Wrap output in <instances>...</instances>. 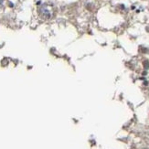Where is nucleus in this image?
I'll return each instance as SVG.
<instances>
[{
  "label": "nucleus",
  "mask_w": 149,
  "mask_h": 149,
  "mask_svg": "<svg viewBox=\"0 0 149 149\" xmlns=\"http://www.w3.org/2000/svg\"><path fill=\"white\" fill-rule=\"evenodd\" d=\"M40 16L45 18V19H48L51 17V10L49 9V8L48 6L44 5L42 6L40 9Z\"/></svg>",
  "instance_id": "obj_1"
},
{
  "label": "nucleus",
  "mask_w": 149,
  "mask_h": 149,
  "mask_svg": "<svg viewBox=\"0 0 149 149\" xmlns=\"http://www.w3.org/2000/svg\"><path fill=\"white\" fill-rule=\"evenodd\" d=\"M144 64H145V67H146V68H148V67H149L148 62H147V61H145V62H144Z\"/></svg>",
  "instance_id": "obj_2"
},
{
  "label": "nucleus",
  "mask_w": 149,
  "mask_h": 149,
  "mask_svg": "<svg viewBox=\"0 0 149 149\" xmlns=\"http://www.w3.org/2000/svg\"><path fill=\"white\" fill-rule=\"evenodd\" d=\"M1 4H2V1H1V0H0V6H1Z\"/></svg>",
  "instance_id": "obj_3"
}]
</instances>
